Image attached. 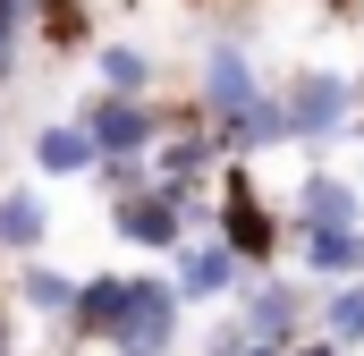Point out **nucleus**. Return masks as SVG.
<instances>
[{
	"mask_svg": "<svg viewBox=\"0 0 364 356\" xmlns=\"http://www.w3.org/2000/svg\"><path fill=\"white\" fill-rule=\"evenodd\" d=\"M212 238H220L246 271H272L279 246H288V221L272 212V195L255 187L246 162H229V170H220V195H212Z\"/></svg>",
	"mask_w": 364,
	"mask_h": 356,
	"instance_id": "1",
	"label": "nucleus"
},
{
	"mask_svg": "<svg viewBox=\"0 0 364 356\" xmlns=\"http://www.w3.org/2000/svg\"><path fill=\"white\" fill-rule=\"evenodd\" d=\"M178 314H186V297L170 271H127V305H119L102 348L110 356H170L178 348Z\"/></svg>",
	"mask_w": 364,
	"mask_h": 356,
	"instance_id": "2",
	"label": "nucleus"
},
{
	"mask_svg": "<svg viewBox=\"0 0 364 356\" xmlns=\"http://www.w3.org/2000/svg\"><path fill=\"white\" fill-rule=\"evenodd\" d=\"M212 204L203 195H178V187H144V195H127V204H110V229L127 238V246H144V255H178L186 238H195V221H203Z\"/></svg>",
	"mask_w": 364,
	"mask_h": 356,
	"instance_id": "3",
	"label": "nucleus"
},
{
	"mask_svg": "<svg viewBox=\"0 0 364 356\" xmlns=\"http://www.w3.org/2000/svg\"><path fill=\"white\" fill-rule=\"evenodd\" d=\"M305 323H314L305 280H272V271H255V280L237 288V331H246L255 348H296V340H314Z\"/></svg>",
	"mask_w": 364,
	"mask_h": 356,
	"instance_id": "4",
	"label": "nucleus"
},
{
	"mask_svg": "<svg viewBox=\"0 0 364 356\" xmlns=\"http://www.w3.org/2000/svg\"><path fill=\"white\" fill-rule=\"evenodd\" d=\"M279 102H288V136L322 153V145L356 119V77H339V68H305V77L279 85Z\"/></svg>",
	"mask_w": 364,
	"mask_h": 356,
	"instance_id": "5",
	"label": "nucleus"
},
{
	"mask_svg": "<svg viewBox=\"0 0 364 356\" xmlns=\"http://www.w3.org/2000/svg\"><path fill=\"white\" fill-rule=\"evenodd\" d=\"M77 127L93 136L102 162H153V145H161V110L136 102V93H93L77 110Z\"/></svg>",
	"mask_w": 364,
	"mask_h": 356,
	"instance_id": "6",
	"label": "nucleus"
},
{
	"mask_svg": "<svg viewBox=\"0 0 364 356\" xmlns=\"http://www.w3.org/2000/svg\"><path fill=\"white\" fill-rule=\"evenodd\" d=\"M263 93H272V85L255 77V60H246L237 43H212V51H203V85H195V110H203V127H229V119H246Z\"/></svg>",
	"mask_w": 364,
	"mask_h": 356,
	"instance_id": "7",
	"label": "nucleus"
},
{
	"mask_svg": "<svg viewBox=\"0 0 364 356\" xmlns=\"http://www.w3.org/2000/svg\"><path fill=\"white\" fill-rule=\"evenodd\" d=\"M170 263H178L170 280H178V297H186V305H220V297H237V288L255 280V271L237 263V255H229V246H220L212 229H203V238H186Z\"/></svg>",
	"mask_w": 364,
	"mask_h": 356,
	"instance_id": "8",
	"label": "nucleus"
},
{
	"mask_svg": "<svg viewBox=\"0 0 364 356\" xmlns=\"http://www.w3.org/2000/svg\"><path fill=\"white\" fill-rule=\"evenodd\" d=\"M288 229H364V195L339 170H305L288 195Z\"/></svg>",
	"mask_w": 364,
	"mask_h": 356,
	"instance_id": "9",
	"label": "nucleus"
},
{
	"mask_svg": "<svg viewBox=\"0 0 364 356\" xmlns=\"http://www.w3.org/2000/svg\"><path fill=\"white\" fill-rule=\"evenodd\" d=\"M288 246H296L305 280H322V288L364 280V229H288Z\"/></svg>",
	"mask_w": 364,
	"mask_h": 356,
	"instance_id": "10",
	"label": "nucleus"
},
{
	"mask_svg": "<svg viewBox=\"0 0 364 356\" xmlns=\"http://www.w3.org/2000/svg\"><path fill=\"white\" fill-rule=\"evenodd\" d=\"M119 305H127V271H85V280H77V314H68V331H77L85 348H102L110 323H119Z\"/></svg>",
	"mask_w": 364,
	"mask_h": 356,
	"instance_id": "11",
	"label": "nucleus"
},
{
	"mask_svg": "<svg viewBox=\"0 0 364 356\" xmlns=\"http://www.w3.org/2000/svg\"><path fill=\"white\" fill-rule=\"evenodd\" d=\"M43 238H51V204H43L34 187H9V195H0V255L34 263V255H43Z\"/></svg>",
	"mask_w": 364,
	"mask_h": 356,
	"instance_id": "12",
	"label": "nucleus"
},
{
	"mask_svg": "<svg viewBox=\"0 0 364 356\" xmlns=\"http://www.w3.org/2000/svg\"><path fill=\"white\" fill-rule=\"evenodd\" d=\"M17 305L34 314V323H68L77 314V271H60V263H17Z\"/></svg>",
	"mask_w": 364,
	"mask_h": 356,
	"instance_id": "13",
	"label": "nucleus"
},
{
	"mask_svg": "<svg viewBox=\"0 0 364 356\" xmlns=\"http://www.w3.org/2000/svg\"><path fill=\"white\" fill-rule=\"evenodd\" d=\"M93 162H102V153H93V136L77 127V119H60V127L34 136V170L43 178H93Z\"/></svg>",
	"mask_w": 364,
	"mask_h": 356,
	"instance_id": "14",
	"label": "nucleus"
},
{
	"mask_svg": "<svg viewBox=\"0 0 364 356\" xmlns=\"http://www.w3.org/2000/svg\"><path fill=\"white\" fill-rule=\"evenodd\" d=\"M314 323H322V340H339V348H364V280H339V288H322Z\"/></svg>",
	"mask_w": 364,
	"mask_h": 356,
	"instance_id": "15",
	"label": "nucleus"
},
{
	"mask_svg": "<svg viewBox=\"0 0 364 356\" xmlns=\"http://www.w3.org/2000/svg\"><path fill=\"white\" fill-rule=\"evenodd\" d=\"M102 93H136V102H153V60H144L136 43H102Z\"/></svg>",
	"mask_w": 364,
	"mask_h": 356,
	"instance_id": "16",
	"label": "nucleus"
},
{
	"mask_svg": "<svg viewBox=\"0 0 364 356\" xmlns=\"http://www.w3.org/2000/svg\"><path fill=\"white\" fill-rule=\"evenodd\" d=\"M34 26H43V43H85V0H34Z\"/></svg>",
	"mask_w": 364,
	"mask_h": 356,
	"instance_id": "17",
	"label": "nucleus"
},
{
	"mask_svg": "<svg viewBox=\"0 0 364 356\" xmlns=\"http://www.w3.org/2000/svg\"><path fill=\"white\" fill-rule=\"evenodd\" d=\"M288 356H348V348H339V340H322V331H314V340H296V348H288Z\"/></svg>",
	"mask_w": 364,
	"mask_h": 356,
	"instance_id": "18",
	"label": "nucleus"
},
{
	"mask_svg": "<svg viewBox=\"0 0 364 356\" xmlns=\"http://www.w3.org/2000/svg\"><path fill=\"white\" fill-rule=\"evenodd\" d=\"M9 340H17V314H9V305H0V356H9Z\"/></svg>",
	"mask_w": 364,
	"mask_h": 356,
	"instance_id": "19",
	"label": "nucleus"
},
{
	"mask_svg": "<svg viewBox=\"0 0 364 356\" xmlns=\"http://www.w3.org/2000/svg\"><path fill=\"white\" fill-rule=\"evenodd\" d=\"M331 9H348V0H331Z\"/></svg>",
	"mask_w": 364,
	"mask_h": 356,
	"instance_id": "20",
	"label": "nucleus"
}]
</instances>
